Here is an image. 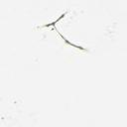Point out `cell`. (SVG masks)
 Listing matches in <instances>:
<instances>
[{
    "label": "cell",
    "mask_w": 127,
    "mask_h": 127,
    "mask_svg": "<svg viewBox=\"0 0 127 127\" xmlns=\"http://www.w3.org/2000/svg\"><path fill=\"white\" fill-rule=\"evenodd\" d=\"M66 14H67V12H64V14H62V15H61V16H60V17H59V18H58L56 21H54V22H52V23H49V24H46V25L42 26L41 28H44V27H50V26H55V25H56V24H57V23H58V22H59L61 19H63V18H64V17Z\"/></svg>",
    "instance_id": "2"
},
{
    "label": "cell",
    "mask_w": 127,
    "mask_h": 127,
    "mask_svg": "<svg viewBox=\"0 0 127 127\" xmlns=\"http://www.w3.org/2000/svg\"><path fill=\"white\" fill-rule=\"evenodd\" d=\"M54 29H56V31H57V32L59 33V35H60V36H61V37L63 38V40H64V42H65L66 44H68V45H70V46H72V47H74V48H76V49H78V50H82V51H86V50H85L84 48H82V47H79V46H76V45H74V44H72V43H70L69 41H67V40H66V39H65V38H64V36H63V35L61 34V32H59V31L57 30V28H56V27H55Z\"/></svg>",
    "instance_id": "1"
}]
</instances>
